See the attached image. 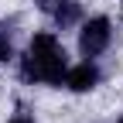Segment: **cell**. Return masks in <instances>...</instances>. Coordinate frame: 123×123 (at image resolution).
Instances as JSON below:
<instances>
[{"instance_id": "cell-1", "label": "cell", "mask_w": 123, "mask_h": 123, "mask_svg": "<svg viewBox=\"0 0 123 123\" xmlns=\"http://www.w3.org/2000/svg\"><path fill=\"white\" fill-rule=\"evenodd\" d=\"M65 72H68V62H65V51L55 34L41 31V34L31 38L27 51L21 58V75L27 82H48V86H62L65 82Z\"/></svg>"}, {"instance_id": "cell-2", "label": "cell", "mask_w": 123, "mask_h": 123, "mask_svg": "<svg viewBox=\"0 0 123 123\" xmlns=\"http://www.w3.org/2000/svg\"><path fill=\"white\" fill-rule=\"evenodd\" d=\"M110 38H113V24H110V17H92V21H86L82 31H79V51H82V58H96V55H103L106 44H110Z\"/></svg>"}, {"instance_id": "cell-3", "label": "cell", "mask_w": 123, "mask_h": 123, "mask_svg": "<svg viewBox=\"0 0 123 123\" xmlns=\"http://www.w3.org/2000/svg\"><path fill=\"white\" fill-rule=\"evenodd\" d=\"M96 82H99V68L92 65V58H86L82 65H72L65 72V86L72 92H89V89H96Z\"/></svg>"}, {"instance_id": "cell-4", "label": "cell", "mask_w": 123, "mask_h": 123, "mask_svg": "<svg viewBox=\"0 0 123 123\" xmlns=\"http://www.w3.org/2000/svg\"><path fill=\"white\" fill-rule=\"evenodd\" d=\"M79 0H62V4L55 7V14H51V17H55V24L58 27H72L75 21H79Z\"/></svg>"}, {"instance_id": "cell-5", "label": "cell", "mask_w": 123, "mask_h": 123, "mask_svg": "<svg viewBox=\"0 0 123 123\" xmlns=\"http://www.w3.org/2000/svg\"><path fill=\"white\" fill-rule=\"evenodd\" d=\"M14 55V44H10V31L7 27H0V62H7Z\"/></svg>"}, {"instance_id": "cell-6", "label": "cell", "mask_w": 123, "mask_h": 123, "mask_svg": "<svg viewBox=\"0 0 123 123\" xmlns=\"http://www.w3.org/2000/svg\"><path fill=\"white\" fill-rule=\"evenodd\" d=\"M62 4V0H38V7L44 10V14H55V7Z\"/></svg>"}, {"instance_id": "cell-7", "label": "cell", "mask_w": 123, "mask_h": 123, "mask_svg": "<svg viewBox=\"0 0 123 123\" xmlns=\"http://www.w3.org/2000/svg\"><path fill=\"white\" fill-rule=\"evenodd\" d=\"M10 123H31V120H27V116H14Z\"/></svg>"}, {"instance_id": "cell-8", "label": "cell", "mask_w": 123, "mask_h": 123, "mask_svg": "<svg viewBox=\"0 0 123 123\" xmlns=\"http://www.w3.org/2000/svg\"><path fill=\"white\" fill-rule=\"evenodd\" d=\"M120 123H123V116H120Z\"/></svg>"}]
</instances>
